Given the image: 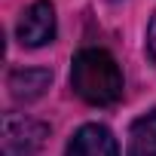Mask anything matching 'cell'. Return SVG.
<instances>
[{"label":"cell","mask_w":156,"mask_h":156,"mask_svg":"<svg viewBox=\"0 0 156 156\" xmlns=\"http://www.w3.org/2000/svg\"><path fill=\"white\" fill-rule=\"evenodd\" d=\"M49 83H52V70H46V67H16L6 80L9 95L16 101H25V104L37 101L49 89Z\"/></svg>","instance_id":"cell-5"},{"label":"cell","mask_w":156,"mask_h":156,"mask_svg":"<svg viewBox=\"0 0 156 156\" xmlns=\"http://www.w3.org/2000/svg\"><path fill=\"white\" fill-rule=\"evenodd\" d=\"M49 138L46 122L31 119L25 113H6L0 122V147L3 156H37Z\"/></svg>","instance_id":"cell-2"},{"label":"cell","mask_w":156,"mask_h":156,"mask_svg":"<svg viewBox=\"0 0 156 156\" xmlns=\"http://www.w3.org/2000/svg\"><path fill=\"white\" fill-rule=\"evenodd\" d=\"M16 37L28 49L52 43L55 40V6L49 0H34V3L22 12L19 25H16Z\"/></svg>","instance_id":"cell-3"},{"label":"cell","mask_w":156,"mask_h":156,"mask_svg":"<svg viewBox=\"0 0 156 156\" xmlns=\"http://www.w3.org/2000/svg\"><path fill=\"white\" fill-rule=\"evenodd\" d=\"M129 156H156V110L138 116L129 129Z\"/></svg>","instance_id":"cell-6"},{"label":"cell","mask_w":156,"mask_h":156,"mask_svg":"<svg viewBox=\"0 0 156 156\" xmlns=\"http://www.w3.org/2000/svg\"><path fill=\"white\" fill-rule=\"evenodd\" d=\"M64 156H119L116 138L110 135V129L89 122L83 129H76V135L67 141Z\"/></svg>","instance_id":"cell-4"},{"label":"cell","mask_w":156,"mask_h":156,"mask_svg":"<svg viewBox=\"0 0 156 156\" xmlns=\"http://www.w3.org/2000/svg\"><path fill=\"white\" fill-rule=\"evenodd\" d=\"M147 55H150V61L156 64V12H153V19H150V25H147Z\"/></svg>","instance_id":"cell-7"},{"label":"cell","mask_w":156,"mask_h":156,"mask_svg":"<svg viewBox=\"0 0 156 156\" xmlns=\"http://www.w3.org/2000/svg\"><path fill=\"white\" fill-rule=\"evenodd\" d=\"M70 86L86 104L110 107L122 98V70L116 58L104 49H83L73 55Z\"/></svg>","instance_id":"cell-1"}]
</instances>
